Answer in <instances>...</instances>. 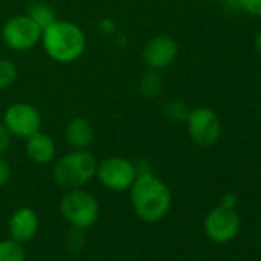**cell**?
<instances>
[{"label": "cell", "mask_w": 261, "mask_h": 261, "mask_svg": "<svg viewBox=\"0 0 261 261\" xmlns=\"http://www.w3.org/2000/svg\"><path fill=\"white\" fill-rule=\"evenodd\" d=\"M2 40L14 51H30L42 40V30L27 14L14 16L4 25Z\"/></svg>", "instance_id": "obj_8"}, {"label": "cell", "mask_w": 261, "mask_h": 261, "mask_svg": "<svg viewBox=\"0 0 261 261\" xmlns=\"http://www.w3.org/2000/svg\"><path fill=\"white\" fill-rule=\"evenodd\" d=\"M240 217L235 209L224 206L214 207L204 218V232L206 235L218 244L229 243L233 240L240 230Z\"/></svg>", "instance_id": "obj_9"}, {"label": "cell", "mask_w": 261, "mask_h": 261, "mask_svg": "<svg viewBox=\"0 0 261 261\" xmlns=\"http://www.w3.org/2000/svg\"><path fill=\"white\" fill-rule=\"evenodd\" d=\"M8 230L13 240L27 243L39 230V217L31 207H19L13 212L8 221Z\"/></svg>", "instance_id": "obj_11"}, {"label": "cell", "mask_w": 261, "mask_h": 261, "mask_svg": "<svg viewBox=\"0 0 261 261\" xmlns=\"http://www.w3.org/2000/svg\"><path fill=\"white\" fill-rule=\"evenodd\" d=\"M97 160L88 149H72L57 160L53 169L54 181L69 191L89 183L97 174Z\"/></svg>", "instance_id": "obj_3"}, {"label": "cell", "mask_w": 261, "mask_h": 261, "mask_svg": "<svg viewBox=\"0 0 261 261\" xmlns=\"http://www.w3.org/2000/svg\"><path fill=\"white\" fill-rule=\"evenodd\" d=\"M129 194L136 215L146 223L163 220L172 204L169 186L152 172L139 174L129 188Z\"/></svg>", "instance_id": "obj_1"}, {"label": "cell", "mask_w": 261, "mask_h": 261, "mask_svg": "<svg viewBox=\"0 0 261 261\" xmlns=\"http://www.w3.org/2000/svg\"><path fill=\"white\" fill-rule=\"evenodd\" d=\"M160 88H162V79L159 75V71H154V69H149L142 82H140V91L145 97L151 98V97H155L159 92H160Z\"/></svg>", "instance_id": "obj_16"}, {"label": "cell", "mask_w": 261, "mask_h": 261, "mask_svg": "<svg viewBox=\"0 0 261 261\" xmlns=\"http://www.w3.org/2000/svg\"><path fill=\"white\" fill-rule=\"evenodd\" d=\"M95 175L106 189L112 192H123L133 186L139 174L136 165L130 160L123 157H106L97 165Z\"/></svg>", "instance_id": "obj_6"}, {"label": "cell", "mask_w": 261, "mask_h": 261, "mask_svg": "<svg viewBox=\"0 0 261 261\" xmlns=\"http://www.w3.org/2000/svg\"><path fill=\"white\" fill-rule=\"evenodd\" d=\"M27 155L37 165H48L56 157V143L54 140L39 130L27 139Z\"/></svg>", "instance_id": "obj_13"}, {"label": "cell", "mask_w": 261, "mask_h": 261, "mask_svg": "<svg viewBox=\"0 0 261 261\" xmlns=\"http://www.w3.org/2000/svg\"><path fill=\"white\" fill-rule=\"evenodd\" d=\"M221 206L224 207H229V209H235L237 204H238V195L233 194V192H226L223 197H221Z\"/></svg>", "instance_id": "obj_22"}, {"label": "cell", "mask_w": 261, "mask_h": 261, "mask_svg": "<svg viewBox=\"0 0 261 261\" xmlns=\"http://www.w3.org/2000/svg\"><path fill=\"white\" fill-rule=\"evenodd\" d=\"M186 127L191 140L201 148H209L220 140L221 120L211 108L200 106L191 109L186 118Z\"/></svg>", "instance_id": "obj_5"}, {"label": "cell", "mask_w": 261, "mask_h": 261, "mask_svg": "<svg viewBox=\"0 0 261 261\" xmlns=\"http://www.w3.org/2000/svg\"><path fill=\"white\" fill-rule=\"evenodd\" d=\"M4 124L13 137L27 140L42 129V115L36 106L19 101L7 108Z\"/></svg>", "instance_id": "obj_7"}, {"label": "cell", "mask_w": 261, "mask_h": 261, "mask_svg": "<svg viewBox=\"0 0 261 261\" xmlns=\"http://www.w3.org/2000/svg\"><path fill=\"white\" fill-rule=\"evenodd\" d=\"M178 56V43L174 37L160 34L152 37L143 48V60L149 69L162 71L171 66Z\"/></svg>", "instance_id": "obj_10"}, {"label": "cell", "mask_w": 261, "mask_h": 261, "mask_svg": "<svg viewBox=\"0 0 261 261\" xmlns=\"http://www.w3.org/2000/svg\"><path fill=\"white\" fill-rule=\"evenodd\" d=\"M62 217L75 229H88L97 223L100 215V204L94 195L79 189H69L59 203Z\"/></svg>", "instance_id": "obj_4"}, {"label": "cell", "mask_w": 261, "mask_h": 261, "mask_svg": "<svg viewBox=\"0 0 261 261\" xmlns=\"http://www.w3.org/2000/svg\"><path fill=\"white\" fill-rule=\"evenodd\" d=\"M189 112H191V109H189V106L183 100H172L165 108L166 117L171 121H175V123H185L188 115H189Z\"/></svg>", "instance_id": "obj_18"}, {"label": "cell", "mask_w": 261, "mask_h": 261, "mask_svg": "<svg viewBox=\"0 0 261 261\" xmlns=\"http://www.w3.org/2000/svg\"><path fill=\"white\" fill-rule=\"evenodd\" d=\"M42 46L49 59L59 63L79 60L86 49L83 30L69 20H56L42 31Z\"/></svg>", "instance_id": "obj_2"}, {"label": "cell", "mask_w": 261, "mask_h": 261, "mask_svg": "<svg viewBox=\"0 0 261 261\" xmlns=\"http://www.w3.org/2000/svg\"><path fill=\"white\" fill-rule=\"evenodd\" d=\"M0 261H25V250L22 243L13 238L0 241Z\"/></svg>", "instance_id": "obj_15"}, {"label": "cell", "mask_w": 261, "mask_h": 261, "mask_svg": "<svg viewBox=\"0 0 261 261\" xmlns=\"http://www.w3.org/2000/svg\"><path fill=\"white\" fill-rule=\"evenodd\" d=\"M207 4H226V2H230V0H204Z\"/></svg>", "instance_id": "obj_24"}, {"label": "cell", "mask_w": 261, "mask_h": 261, "mask_svg": "<svg viewBox=\"0 0 261 261\" xmlns=\"http://www.w3.org/2000/svg\"><path fill=\"white\" fill-rule=\"evenodd\" d=\"M65 137L72 149H88L92 145L95 134L89 120L83 117H75L66 124Z\"/></svg>", "instance_id": "obj_12"}, {"label": "cell", "mask_w": 261, "mask_h": 261, "mask_svg": "<svg viewBox=\"0 0 261 261\" xmlns=\"http://www.w3.org/2000/svg\"><path fill=\"white\" fill-rule=\"evenodd\" d=\"M253 46H255L256 53L261 56V30L256 33V36H255V39H253Z\"/></svg>", "instance_id": "obj_23"}, {"label": "cell", "mask_w": 261, "mask_h": 261, "mask_svg": "<svg viewBox=\"0 0 261 261\" xmlns=\"http://www.w3.org/2000/svg\"><path fill=\"white\" fill-rule=\"evenodd\" d=\"M17 79V68L10 59L0 57V91L8 89Z\"/></svg>", "instance_id": "obj_17"}, {"label": "cell", "mask_w": 261, "mask_h": 261, "mask_svg": "<svg viewBox=\"0 0 261 261\" xmlns=\"http://www.w3.org/2000/svg\"><path fill=\"white\" fill-rule=\"evenodd\" d=\"M11 134L10 130L7 129V126L4 123H0V157H2L7 149L10 148V143H11Z\"/></svg>", "instance_id": "obj_20"}, {"label": "cell", "mask_w": 261, "mask_h": 261, "mask_svg": "<svg viewBox=\"0 0 261 261\" xmlns=\"http://www.w3.org/2000/svg\"><path fill=\"white\" fill-rule=\"evenodd\" d=\"M11 178V168L7 160L0 157V188L5 186Z\"/></svg>", "instance_id": "obj_21"}, {"label": "cell", "mask_w": 261, "mask_h": 261, "mask_svg": "<svg viewBox=\"0 0 261 261\" xmlns=\"http://www.w3.org/2000/svg\"><path fill=\"white\" fill-rule=\"evenodd\" d=\"M42 31L46 30L49 25H53L57 19H56V11L43 2H37L34 5H31L28 8V14H27Z\"/></svg>", "instance_id": "obj_14"}, {"label": "cell", "mask_w": 261, "mask_h": 261, "mask_svg": "<svg viewBox=\"0 0 261 261\" xmlns=\"http://www.w3.org/2000/svg\"><path fill=\"white\" fill-rule=\"evenodd\" d=\"M246 16L261 19V0H230Z\"/></svg>", "instance_id": "obj_19"}]
</instances>
